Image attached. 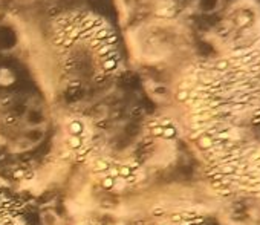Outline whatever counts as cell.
I'll list each match as a JSON object with an SVG mask.
<instances>
[{
  "instance_id": "obj_1",
  "label": "cell",
  "mask_w": 260,
  "mask_h": 225,
  "mask_svg": "<svg viewBox=\"0 0 260 225\" xmlns=\"http://www.w3.org/2000/svg\"><path fill=\"white\" fill-rule=\"evenodd\" d=\"M0 225H23L17 207L3 190H0Z\"/></svg>"
}]
</instances>
